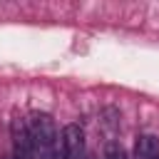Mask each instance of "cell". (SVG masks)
I'll list each match as a JSON object with an SVG mask.
<instances>
[{
	"label": "cell",
	"mask_w": 159,
	"mask_h": 159,
	"mask_svg": "<svg viewBox=\"0 0 159 159\" xmlns=\"http://www.w3.org/2000/svg\"><path fill=\"white\" fill-rule=\"evenodd\" d=\"M30 142H32V159H52V149L57 144V129L47 112H32L27 119Z\"/></svg>",
	"instance_id": "obj_1"
},
{
	"label": "cell",
	"mask_w": 159,
	"mask_h": 159,
	"mask_svg": "<svg viewBox=\"0 0 159 159\" xmlns=\"http://www.w3.org/2000/svg\"><path fill=\"white\" fill-rule=\"evenodd\" d=\"M82 152H84V132L80 124L72 122L57 134L52 159H82Z\"/></svg>",
	"instance_id": "obj_2"
},
{
	"label": "cell",
	"mask_w": 159,
	"mask_h": 159,
	"mask_svg": "<svg viewBox=\"0 0 159 159\" xmlns=\"http://www.w3.org/2000/svg\"><path fill=\"white\" fill-rule=\"evenodd\" d=\"M12 159H32V142H30V129L25 119H12Z\"/></svg>",
	"instance_id": "obj_3"
},
{
	"label": "cell",
	"mask_w": 159,
	"mask_h": 159,
	"mask_svg": "<svg viewBox=\"0 0 159 159\" xmlns=\"http://www.w3.org/2000/svg\"><path fill=\"white\" fill-rule=\"evenodd\" d=\"M132 159H159V139L154 134H139L134 142Z\"/></svg>",
	"instance_id": "obj_4"
},
{
	"label": "cell",
	"mask_w": 159,
	"mask_h": 159,
	"mask_svg": "<svg viewBox=\"0 0 159 159\" xmlns=\"http://www.w3.org/2000/svg\"><path fill=\"white\" fill-rule=\"evenodd\" d=\"M104 159H127V154H124V149H122L119 144L109 142L107 149H104Z\"/></svg>",
	"instance_id": "obj_5"
}]
</instances>
